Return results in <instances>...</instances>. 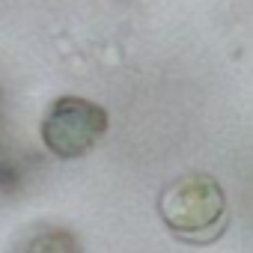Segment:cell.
I'll list each match as a JSON object with an SVG mask.
<instances>
[{
  "mask_svg": "<svg viewBox=\"0 0 253 253\" xmlns=\"http://www.w3.org/2000/svg\"><path fill=\"white\" fill-rule=\"evenodd\" d=\"M158 214L176 238L206 244L226 229V194L217 179L191 173L161 191Z\"/></svg>",
  "mask_w": 253,
  "mask_h": 253,
  "instance_id": "1",
  "label": "cell"
},
{
  "mask_svg": "<svg viewBox=\"0 0 253 253\" xmlns=\"http://www.w3.org/2000/svg\"><path fill=\"white\" fill-rule=\"evenodd\" d=\"M107 131V110L81 95L57 98L42 119V143L51 155L72 161L86 155Z\"/></svg>",
  "mask_w": 253,
  "mask_h": 253,
  "instance_id": "2",
  "label": "cell"
},
{
  "mask_svg": "<svg viewBox=\"0 0 253 253\" xmlns=\"http://www.w3.org/2000/svg\"><path fill=\"white\" fill-rule=\"evenodd\" d=\"M27 253H81L75 238L69 232H60V229H51V232H42L30 247Z\"/></svg>",
  "mask_w": 253,
  "mask_h": 253,
  "instance_id": "3",
  "label": "cell"
}]
</instances>
